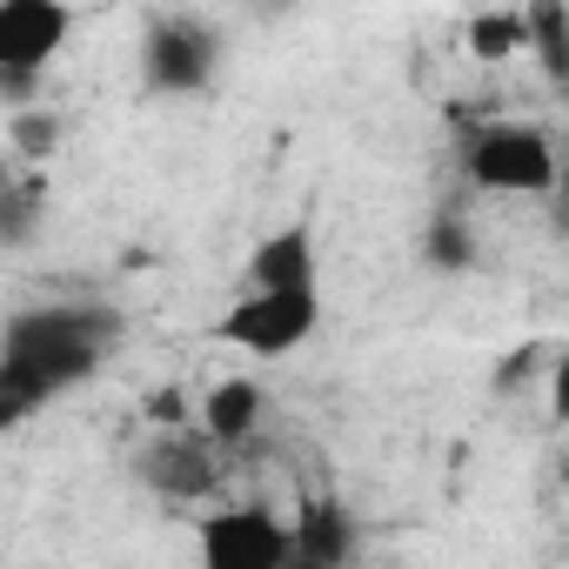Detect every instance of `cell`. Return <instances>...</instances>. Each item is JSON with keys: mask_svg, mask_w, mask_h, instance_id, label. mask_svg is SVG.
<instances>
[{"mask_svg": "<svg viewBox=\"0 0 569 569\" xmlns=\"http://www.w3.org/2000/svg\"><path fill=\"white\" fill-rule=\"evenodd\" d=\"M316 329H322V289H309V296H254V289H241L221 309L214 342H228V349H241L254 362H281V356H296Z\"/></svg>", "mask_w": 569, "mask_h": 569, "instance_id": "cell-4", "label": "cell"}, {"mask_svg": "<svg viewBox=\"0 0 569 569\" xmlns=\"http://www.w3.org/2000/svg\"><path fill=\"white\" fill-rule=\"evenodd\" d=\"M422 248H429V261H436V268H449V274L476 268V228H469L456 208H442V214L429 221V241H422Z\"/></svg>", "mask_w": 569, "mask_h": 569, "instance_id": "cell-14", "label": "cell"}, {"mask_svg": "<svg viewBox=\"0 0 569 569\" xmlns=\"http://www.w3.org/2000/svg\"><path fill=\"white\" fill-rule=\"evenodd\" d=\"M356 562V516L336 496L302 502V516L289 522V556L281 569H349Z\"/></svg>", "mask_w": 569, "mask_h": 569, "instance_id": "cell-9", "label": "cell"}, {"mask_svg": "<svg viewBox=\"0 0 569 569\" xmlns=\"http://www.w3.org/2000/svg\"><path fill=\"white\" fill-rule=\"evenodd\" d=\"M221 28L208 14H154L141 34V88L148 94H208L221 74Z\"/></svg>", "mask_w": 569, "mask_h": 569, "instance_id": "cell-3", "label": "cell"}, {"mask_svg": "<svg viewBox=\"0 0 569 569\" xmlns=\"http://www.w3.org/2000/svg\"><path fill=\"white\" fill-rule=\"evenodd\" d=\"M121 342V316L108 302H34L0 329V436L54 409L68 389L101 376Z\"/></svg>", "mask_w": 569, "mask_h": 569, "instance_id": "cell-1", "label": "cell"}, {"mask_svg": "<svg viewBox=\"0 0 569 569\" xmlns=\"http://www.w3.org/2000/svg\"><path fill=\"white\" fill-rule=\"evenodd\" d=\"M134 476L161 502H208L221 489V449L194 422H168L134 449Z\"/></svg>", "mask_w": 569, "mask_h": 569, "instance_id": "cell-6", "label": "cell"}, {"mask_svg": "<svg viewBox=\"0 0 569 569\" xmlns=\"http://www.w3.org/2000/svg\"><path fill=\"white\" fill-rule=\"evenodd\" d=\"M469 54H476V61H509V54H522V8L476 14V21H469Z\"/></svg>", "mask_w": 569, "mask_h": 569, "instance_id": "cell-13", "label": "cell"}, {"mask_svg": "<svg viewBox=\"0 0 569 569\" xmlns=\"http://www.w3.org/2000/svg\"><path fill=\"white\" fill-rule=\"evenodd\" d=\"M194 549H201V569H281L289 522L261 502H228L194 522Z\"/></svg>", "mask_w": 569, "mask_h": 569, "instance_id": "cell-7", "label": "cell"}, {"mask_svg": "<svg viewBox=\"0 0 569 569\" xmlns=\"http://www.w3.org/2000/svg\"><path fill=\"white\" fill-rule=\"evenodd\" d=\"M522 54H536L549 68V81L569 74V14L556 8V0H529L522 8Z\"/></svg>", "mask_w": 569, "mask_h": 569, "instance_id": "cell-11", "label": "cell"}, {"mask_svg": "<svg viewBox=\"0 0 569 569\" xmlns=\"http://www.w3.org/2000/svg\"><path fill=\"white\" fill-rule=\"evenodd\" d=\"M8 141H14V154H21V161H48V154H54V141H61V121H54L48 108H21V114L8 121Z\"/></svg>", "mask_w": 569, "mask_h": 569, "instance_id": "cell-15", "label": "cell"}, {"mask_svg": "<svg viewBox=\"0 0 569 569\" xmlns=\"http://www.w3.org/2000/svg\"><path fill=\"white\" fill-rule=\"evenodd\" d=\"M68 34L74 8H61V0H0V94H34Z\"/></svg>", "mask_w": 569, "mask_h": 569, "instance_id": "cell-5", "label": "cell"}, {"mask_svg": "<svg viewBox=\"0 0 569 569\" xmlns=\"http://www.w3.org/2000/svg\"><path fill=\"white\" fill-rule=\"evenodd\" d=\"M248 289L254 296H309L322 289V248L309 221H281L248 248Z\"/></svg>", "mask_w": 569, "mask_h": 569, "instance_id": "cell-8", "label": "cell"}, {"mask_svg": "<svg viewBox=\"0 0 569 569\" xmlns=\"http://www.w3.org/2000/svg\"><path fill=\"white\" fill-rule=\"evenodd\" d=\"M261 382L254 376H228V382H214L208 396H201V436L228 456V449H241L254 429H261Z\"/></svg>", "mask_w": 569, "mask_h": 569, "instance_id": "cell-10", "label": "cell"}, {"mask_svg": "<svg viewBox=\"0 0 569 569\" xmlns=\"http://www.w3.org/2000/svg\"><path fill=\"white\" fill-rule=\"evenodd\" d=\"M41 221V188L0 161V241H28Z\"/></svg>", "mask_w": 569, "mask_h": 569, "instance_id": "cell-12", "label": "cell"}, {"mask_svg": "<svg viewBox=\"0 0 569 569\" xmlns=\"http://www.w3.org/2000/svg\"><path fill=\"white\" fill-rule=\"evenodd\" d=\"M462 174L482 194H549L562 161L536 121H489L462 141Z\"/></svg>", "mask_w": 569, "mask_h": 569, "instance_id": "cell-2", "label": "cell"}]
</instances>
